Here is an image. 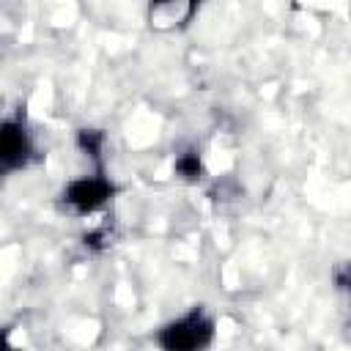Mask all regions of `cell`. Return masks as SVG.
<instances>
[{
    "mask_svg": "<svg viewBox=\"0 0 351 351\" xmlns=\"http://www.w3.org/2000/svg\"><path fill=\"white\" fill-rule=\"evenodd\" d=\"M214 340V318L203 307H189L156 332L162 351H206Z\"/></svg>",
    "mask_w": 351,
    "mask_h": 351,
    "instance_id": "6da1fadb",
    "label": "cell"
},
{
    "mask_svg": "<svg viewBox=\"0 0 351 351\" xmlns=\"http://www.w3.org/2000/svg\"><path fill=\"white\" fill-rule=\"evenodd\" d=\"M195 11H197L195 3H181V0L178 3L176 0H170V3H154V5H148V22L156 30H173L178 25L189 22Z\"/></svg>",
    "mask_w": 351,
    "mask_h": 351,
    "instance_id": "277c9868",
    "label": "cell"
},
{
    "mask_svg": "<svg viewBox=\"0 0 351 351\" xmlns=\"http://www.w3.org/2000/svg\"><path fill=\"white\" fill-rule=\"evenodd\" d=\"M176 167H178V173H181L184 178H195V176L200 173V162H197V156H181V159L176 162Z\"/></svg>",
    "mask_w": 351,
    "mask_h": 351,
    "instance_id": "5b68a950",
    "label": "cell"
},
{
    "mask_svg": "<svg viewBox=\"0 0 351 351\" xmlns=\"http://www.w3.org/2000/svg\"><path fill=\"white\" fill-rule=\"evenodd\" d=\"M33 134L25 123V118H5L3 129H0V165L3 173H14L30 165L33 159Z\"/></svg>",
    "mask_w": 351,
    "mask_h": 351,
    "instance_id": "3957f363",
    "label": "cell"
},
{
    "mask_svg": "<svg viewBox=\"0 0 351 351\" xmlns=\"http://www.w3.org/2000/svg\"><path fill=\"white\" fill-rule=\"evenodd\" d=\"M112 195V184L110 178H104V173H93V176H80L74 181H69L63 186V206L80 217L99 211Z\"/></svg>",
    "mask_w": 351,
    "mask_h": 351,
    "instance_id": "7a4b0ae2",
    "label": "cell"
}]
</instances>
